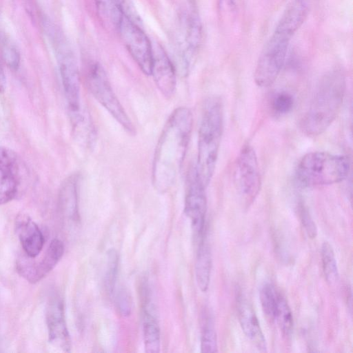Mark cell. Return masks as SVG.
Returning <instances> with one entry per match:
<instances>
[{"label":"cell","instance_id":"6da1fadb","mask_svg":"<svg viewBox=\"0 0 353 353\" xmlns=\"http://www.w3.org/2000/svg\"><path fill=\"white\" fill-rule=\"evenodd\" d=\"M193 117L185 107L176 108L167 119L154 150L152 181L155 190L168 192L181 170L188 148Z\"/></svg>","mask_w":353,"mask_h":353},{"label":"cell","instance_id":"7a4b0ae2","mask_svg":"<svg viewBox=\"0 0 353 353\" xmlns=\"http://www.w3.org/2000/svg\"><path fill=\"white\" fill-rule=\"evenodd\" d=\"M345 88V77L341 70H332L321 77L301 121L304 134L317 136L330 127L341 109Z\"/></svg>","mask_w":353,"mask_h":353},{"label":"cell","instance_id":"3957f363","mask_svg":"<svg viewBox=\"0 0 353 353\" xmlns=\"http://www.w3.org/2000/svg\"><path fill=\"white\" fill-rule=\"evenodd\" d=\"M223 128V110L221 100L208 98L204 103L198 133V174L205 188L214 173Z\"/></svg>","mask_w":353,"mask_h":353},{"label":"cell","instance_id":"277c9868","mask_svg":"<svg viewBox=\"0 0 353 353\" xmlns=\"http://www.w3.org/2000/svg\"><path fill=\"white\" fill-rule=\"evenodd\" d=\"M350 171V158L344 154L316 151L305 154L296 170L299 181L307 186H323L341 182Z\"/></svg>","mask_w":353,"mask_h":353},{"label":"cell","instance_id":"5b68a950","mask_svg":"<svg viewBox=\"0 0 353 353\" xmlns=\"http://www.w3.org/2000/svg\"><path fill=\"white\" fill-rule=\"evenodd\" d=\"M47 34L55 50L65 97L74 121H80V76L74 54L61 32L47 25Z\"/></svg>","mask_w":353,"mask_h":353},{"label":"cell","instance_id":"8992f818","mask_svg":"<svg viewBox=\"0 0 353 353\" xmlns=\"http://www.w3.org/2000/svg\"><path fill=\"white\" fill-rule=\"evenodd\" d=\"M86 86L94 98L130 134L134 127L121 104L103 67L97 62L88 64L85 72Z\"/></svg>","mask_w":353,"mask_h":353},{"label":"cell","instance_id":"52a82bcc","mask_svg":"<svg viewBox=\"0 0 353 353\" xmlns=\"http://www.w3.org/2000/svg\"><path fill=\"white\" fill-rule=\"evenodd\" d=\"M292 38L274 30L259 57L254 72L255 83L269 87L277 79L284 65Z\"/></svg>","mask_w":353,"mask_h":353},{"label":"cell","instance_id":"ba28073f","mask_svg":"<svg viewBox=\"0 0 353 353\" xmlns=\"http://www.w3.org/2000/svg\"><path fill=\"white\" fill-rule=\"evenodd\" d=\"M234 183L241 200L250 205L259 193L261 179L254 149L248 143L243 145L234 167Z\"/></svg>","mask_w":353,"mask_h":353},{"label":"cell","instance_id":"9c48e42d","mask_svg":"<svg viewBox=\"0 0 353 353\" xmlns=\"http://www.w3.org/2000/svg\"><path fill=\"white\" fill-rule=\"evenodd\" d=\"M141 25L123 14L117 27L125 46L137 65L150 75L153 48Z\"/></svg>","mask_w":353,"mask_h":353},{"label":"cell","instance_id":"30bf717a","mask_svg":"<svg viewBox=\"0 0 353 353\" xmlns=\"http://www.w3.org/2000/svg\"><path fill=\"white\" fill-rule=\"evenodd\" d=\"M205 189L196 166L190 167L186 179L184 212L191 221L193 232L199 240L204 237L205 231L207 211Z\"/></svg>","mask_w":353,"mask_h":353},{"label":"cell","instance_id":"8fae6325","mask_svg":"<svg viewBox=\"0 0 353 353\" xmlns=\"http://www.w3.org/2000/svg\"><path fill=\"white\" fill-rule=\"evenodd\" d=\"M64 253V244L59 239L51 241L43 258L39 261L26 254L18 258L17 271L30 283H36L46 276L57 265Z\"/></svg>","mask_w":353,"mask_h":353},{"label":"cell","instance_id":"7c38bea8","mask_svg":"<svg viewBox=\"0 0 353 353\" xmlns=\"http://www.w3.org/2000/svg\"><path fill=\"white\" fill-rule=\"evenodd\" d=\"M46 320L51 345L63 352H70L71 341L65 321L64 305L59 294H54L50 298L46 307Z\"/></svg>","mask_w":353,"mask_h":353},{"label":"cell","instance_id":"4fadbf2b","mask_svg":"<svg viewBox=\"0 0 353 353\" xmlns=\"http://www.w3.org/2000/svg\"><path fill=\"white\" fill-rule=\"evenodd\" d=\"M21 181V162L17 154L0 147V205L14 199Z\"/></svg>","mask_w":353,"mask_h":353},{"label":"cell","instance_id":"5bb4252c","mask_svg":"<svg viewBox=\"0 0 353 353\" xmlns=\"http://www.w3.org/2000/svg\"><path fill=\"white\" fill-rule=\"evenodd\" d=\"M150 75L162 94L167 98L172 97L176 85V68L160 46L153 49Z\"/></svg>","mask_w":353,"mask_h":353},{"label":"cell","instance_id":"9a60e30c","mask_svg":"<svg viewBox=\"0 0 353 353\" xmlns=\"http://www.w3.org/2000/svg\"><path fill=\"white\" fill-rule=\"evenodd\" d=\"M15 230L25 254L36 258L45 243L43 234L38 225L29 216L21 214L16 217Z\"/></svg>","mask_w":353,"mask_h":353},{"label":"cell","instance_id":"2e32d148","mask_svg":"<svg viewBox=\"0 0 353 353\" xmlns=\"http://www.w3.org/2000/svg\"><path fill=\"white\" fill-rule=\"evenodd\" d=\"M236 308L239 321L243 333L259 350L265 351L266 343L259 321L252 305L242 294L237 296Z\"/></svg>","mask_w":353,"mask_h":353},{"label":"cell","instance_id":"e0dca14e","mask_svg":"<svg viewBox=\"0 0 353 353\" xmlns=\"http://www.w3.org/2000/svg\"><path fill=\"white\" fill-rule=\"evenodd\" d=\"M144 291L142 329L145 351L148 353H159L161 348L160 328L148 290L145 288Z\"/></svg>","mask_w":353,"mask_h":353},{"label":"cell","instance_id":"ac0fdd59","mask_svg":"<svg viewBox=\"0 0 353 353\" xmlns=\"http://www.w3.org/2000/svg\"><path fill=\"white\" fill-rule=\"evenodd\" d=\"M310 11V0H292L281 15L275 30L292 37L305 21Z\"/></svg>","mask_w":353,"mask_h":353},{"label":"cell","instance_id":"d6986e66","mask_svg":"<svg viewBox=\"0 0 353 353\" xmlns=\"http://www.w3.org/2000/svg\"><path fill=\"white\" fill-rule=\"evenodd\" d=\"M182 23L186 43L184 64L188 70L191 59L201 43L202 25L199 14L193 7L183 14Z\"/></svg>","mask_w":353,"mask_h":353},{"label":"cell","instance_id":"ffe728a7","mask_svg":"<svg viewBox=\"0 0 353 353\" xmlns=\"http://www.w3.org/2000/svg\"><path fill=\"white\" fill-rule=\"evenodd\" d=\"M95 1L102 17L108 19L115 28L123 14L141 24L140 18L130 0H95Z\"/></svg>","mask_w":353,"mask_h":353},{"label":"cell","instance_id":"44dd1931","mask_svg":"<svg viewBox=\"0 0 353 353\" xmlns=\"http://www.w3.org/2000/svg\"><path fill=\"white\" fill-rule=\"evenodd\" d=\"M79 176L72 174L63 182L59 191V206L63 216L72 221L79 219L78 187Z\"/></svg>","mask_w":353,"mask_h":353},{"label":"cell","instance_id":"7402d4cb","mask_svg":"<svg viewBox=\"0 0 353 353\" xmlns=\"http://www.w3.org/2000/svg\"><path fill=\"white\" fill-rule=\"evenodd\" d=\"M212 268V255L209 245L204 237L200 240L195 264L197 285L201 292L208 289Z\"/></svg>","mask_w":353,"mask_h":353},{"label":"cell","instance_id":"603a6c76","mask_svg":"<svg viewBox=\"0 0 353 353\" xmlns=\"http://www.w3.org/2000/svg\"><path fill=\"white\" fill-rule=\"evenodd\" d=\"M321 258L323 272L326 281L334 283L339 276L337 263L332 246L329 242H324L321 245Z\"/></svg>","mask_w":353,"mask_h":353},{"label":"cell","instance_id":"cb8c5ba5","mask_svg":"<svg viewBox=\"0 0 353 353\" xmlns=\"http://www.w3.org/2000/svg\"><path fill=\"white\" fill-rule=\"evenodd\" d=\"M273 319L276 321L283 334L285 335L291 334L293 328L292 312L286 299L281 293L278 298Z\"/></svg>","mask_w":353,"mask_h":353},{"label":"cell","instance_id":"d4e9b609","mask_svg":"<svg viewBox=\"0 0 353 353\" xmlns=\"http://www.w3.org/2000/svg\"><path fill=\"white\" fill-rule=\"evenodd\" d=\"M201 350L204 353L217 352V339L213 319L208 313L203 316L201 335Z\"/></svg>","mask_w":353,"mask_h":353},{"label":"cell","instance_id":"484cf974","mask_svg":"<svg viewBox=\"0 0 353 353\" xmlns=\"http://www.w3.org/2000/svg\"><path fill=\"white\" fill-rule=\"evenodd\" d=\"M119 268V255L116 250L112 248L107 252L104 284L106 292L112 295L117 283Z\"/></svg>","mask_w":353,"mask_h":353},{"label":"cell","instance_id":"4316f807","mask_svg":"<svg viewBox=\"0 0 353 353\" xmlns=\"http://www.w3.org/2000/svg\"><path fill=\"white\" fill-rule=\"evenodd\" d=\"M279 294L275 287L270 283L265 284L261 290V306L264 313L270 318L273 319Z\"/></svg>","mask_w":353,"mask_h":353},{"label":"cell","instance_id":"83f0119b","mask_svg":"<svg viewBox=\"0 0 353 353\" xmlns=\"http://www.w3.org/2000/svg\"><path fill=\"white\" fill-rule=\"evenodd\" d=\"M293 96L286 91L276 92L272 98L270 108L274 114L278 116L289 113L293 108Z\"/></svg>","mask_w":353,"mask_h":353},{"label":"cell","instance_id":"f1b7e54d","mask_svg":"<svg viewBox=\"0 0 353 353\" xmlns=\"http://www.w3.org/2000/svg\"><path fill=\"white\" fill-rule=\"evenodd\" d=\"M115 306L118 313L126 317L130 315L132 309V301L129 291L124 287L119 288L115 296Z\"/></svg>","mask_w":353,"mask_h":353},{"label":"cell","instance_id":"f546056e","mask_svg":"<svg viewBox=\"0 0 353 353\" xmlns=\"http://www.w3.org/2000/svg\"><path fill=\"white\" fill-rule=\"evenodd\" d=\"M299 212L301 224L307 236L311 239L315 238L317 235V228L308 210L303 205H301Z\"/></svg>","mask_w":353,"mask_h":353},{"label":"cell","instance_id":"4dcf8cb0","mask_svg":"<svg viewBox=\"0 0 353 353\" xmlns=\"http://www.w3.org/2000/svg\"><path fill=\"white\" fill-rule=\"evenodd\" d=\"M2 57L6 64L12 70H17L19 66L20 56L17 50L9 43L2 48Z\"/></svg>","mask_w":353,"mask_h":353},{"label":"cell","instance_id":"1f68e13d","mask_svg":"<svg viewBox=\"0 0 353 353\" xmlns=\"http://www.w3.org/2000/svg\"><path fill=\"white\" fill-rule=\"evenodd\" d=\"M218 6L221 16L225 17L226 14H232L236 11V5L234 0H218Z\"/></svg>","mask_w":353,"mask_h":353},{"label":"cell","instance_id":"d6a6232c","mask_svg":"<svg viewBox=\"0 0 353 353\" xmlns=\"http://www.w3.org/2000/svg\"><path fill=\"white\" fill-rule=\"evenodd\" d=\"M6 86V79L3 68L0 63V92H4Z\"/></svg>","mask_w":353,"mask_h":353}]
</instances>
